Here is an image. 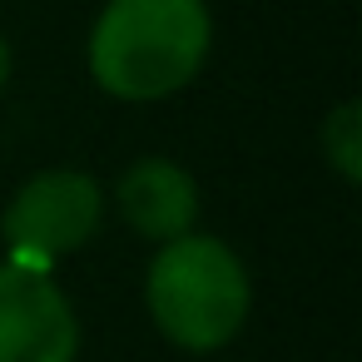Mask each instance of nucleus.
<instances>
[{"label": "nucleus", "mask_w": 362, "mask_h": 362, "mask_svg": "<svg viewBox=\"0 0 362 362\" xmlns=\"http://www.w3.org/2000/svg\"><path fill=\"white\" fill-rule=\"evenodd\" d=\"M115 204H119L124 223L149 243H174V238L194 233V223H199V184H194V174L184 164L164 159V154L134 159L115 184Z\"/></svg>", "instance_id": "5"}, {"label": "nucleus", "mask_w": 362, "mask_h": 362, "mask_svg": "<svg viewBox=\"0 0 362 362\" xmlns=\"http://www.w3.org/2000/svg\"><path fill=\"white\" fill-rule=\"evenodd\" d=\"M80 322L50 268L0 263V362H75Z\"/></svg>", "instance_id": "4"}, {"label": "nucleus", "mask_w": 362, "mask_h": 362, "mask_svg": "<svg viewBox=\"0 0 362 362\" xmlns=\"http://www.w3.org/2000/svg\"><path fill=\"white\" fill-rule=\"evenodd\" d=\"M100 218H105V189H100L95 174L40 169L6 204L0 233H6L16 263L50 268V258H65V253L85 248L100 233Z\"/></svg>", "instance_id": "3"}, {"label": "nucleus", "mask_w": 362, "mask_h": 362, "mask_svg": "<svg viewBox=\"0 0 362 362\" xmlns=\"http://www.w3.org/2000/svg\"><path fill=\"white\" fill-rule=\"evenodd\" d=\"M322 159L337 169L342 184L362 179V110H357V100H342L322 119Z\"/></svg>", "instance_id": "6"}, {"label": "nucleus", "mask_w": 362, "mask_h": 362, "mask_svg": "<svg viewBox=\"0 0 362 362\" xmlns=\"http://www.w3.org/2000/svg\"><path fill=\"white\" fill-rule=\"evenodd\" d=\"M144 303L154 327L184 347V352H214L238 337L248 322V268L243 258L214 238V233H184L174 243H159L149 278H144Z\"/></svg>", "instance_id": "2"}, {"label": "nucleus", "mask_w": 362, "mask_h": 362, "mask_svg": "<svg viewBox=\"0 0 362 362\" xmlns=\"http://www.w3.org/2000/svg\"><path fill=\"white\" fill-rule=\"evenodd\" d=\"M214 50L204 0H105L90 25V80L124 105H154L199 80Z\"/></svg>", "instance_id": "1"}, {"label": "nucleus", "mask_w": 362, "mask_h": 362, "mask_svg": "<svg viewBox=\"0 0 362 362\" xmlns=\"http://www.w3.org/2000/svg\"><path fill=\"white\" fill-rule=\"evenodd\" d=\"M11 65H16V55H11V40L0 35V95H6V85H11Z\"/></svg>", "instance_id": "7"}]
</instances>
